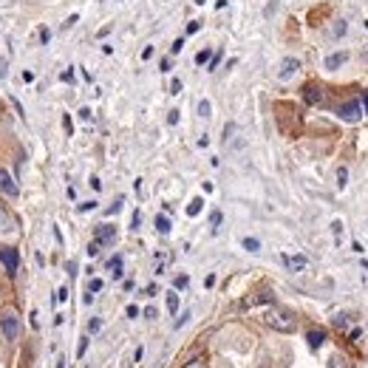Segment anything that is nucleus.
Here are the masks:
<instances>
[{
	"label": "nucleus",
	"mask_w": 368,
	"mask_h": 368,
	"mask_svg": "<svg viewBox=\"0 0 368 368\" xmlns=\"http://www.w3.org/2000/svg\"><path fill=\"white\" fill-rule=\"evenodd\" d=\"M232 133H235V125L229 122L227 128H224V142H229V139H232Z\"/></svg>",
	"instance_id": "nucleus-31"
},
{
	"label": "nucleus",
	"mask_w": 368,
	"mask_h": 368,
	"mask_svg": "<svg viewBox=\"0 0 368 368\" xmlns=\"http://www.w3.org/2000/svg\"><path fill=\"white\" fill-rule=\"evenodd\" d=\"M337 116H340L343 122H360V119L366 116V111H363V102H360V99H349V102L337 105Z\"/></svg>",
	"instance_id": "nucleus-2"
},
{
	"label": "nucleus",
	"mask_w": 368,
	"mask_h": 368,
	"mask_svg": "<svg viewBox=\"0 0 368 368\" xmlns=\"http://www.w3.org/2000/svg\"><path fill=\"white\" fill-rule=\"evenodd\" d=\"M187 283H190V278H187V275H179V278H176V289H184Z\"/></svg>",
	"instance_id": "nucleus-29"
},
{
	"label": "nucleus",
	"mask_w": 368,
	"mask_h": 368,
	"mask_svg": "<svg viewBox=\"0 0 368 368\" xmlns=\"http://www.w3.org/2000/svg\"><path fill=\"white\" fill-rule=\"evenodd\" d=\"M184 368H204V366H201V360H193L190 366H184Z\"/></svg>",
	"instance_id": "nucleus-55"
},
{
	"label": "nucleus",
	"mask_w": 368,
	"mask_h": 368,
	"mask_svg": "<svg viewBox=\"0 0 368 368\" xmlns=\"http://www.w3.org/2000/svg\"><path fill=\"white\" fill-rule=\"evenodd\" d=\"M182 48H184V40H176V43L170 45V54H179Z\"/></svg>",
	"instance_id": "nucleus-37"
},
{
	"label": "nucleus",
	"mask_w": 368,
	"mask_h": 368,
	"mask_svg": "<svg viewBox=\"0 0 368 368\" xmlns=\"http://www.w3.org/2000/svg\"><path fill=\"white\" fill-rule=\"evenodd\" d=\"M281 261L286 263V269L289 272H303L306 269V258H303V255H281Z\"/></svg>",
	"instance_id": "nucleus-10"
},
{
	"label": "nucleus",
	"mask_w": 368,
	"mask_h": 368,
	"mask_svg": "<svg viewBox=\"0 0 368 368\" xmlns=\"http://www.w3.org/2000/svg\"><path fill=\"white\" fill-rule=\"evenodd\" d=\"M85 351H88V337H82V340H79V349H77V357H85Z\"/></svg>",
	"instance_id": "nucleus-27"
},
{
	"label": "nucleus",
	"mask_w": 368,
	"mask_h": 368,
	"mask_svg": "<svg viewBox=\"0 0 368 368\" xmlns=\"http://www.w3.org/2000/svg\"><path fill=\"white\" fill-rule=\"evenodd\" d=\"M329 368H349V363H346L343 357H332L329 360Z\"/></svg>",
	"instance_id": "nucleus-22"
},
{
	"label": "nucleus",
	"mask_w": 368,
	"mask_h": 368,
	"mask_svg": "<svg viewBox=\"0 0 368 368\" xmlns=\"http://www.w3.org/2000/svg\"><path fill=\"white\" fill-rule=\"evenodd\" d=\"M97 207V201H85V204H79V212H91Z\"/></svg>",
	"instance_id": "nucleus-35"
},
{
	"label": "nucleus",
	"mask_w": 368,
	"mask_h": 368,
	"mask_svg": "<svg viewBox=\"0 0 368 368\" xmlns=\"http://www.w3.org/2000/svg\"><path fill=\"white\" fill-rule=\"evenodd\" d=\"M139 221H142V212L136 210L133 212V221H131V229H139Z\"/></svg>",
	"instance_id": "nucleus-36"
},
{
	"label": "nucleus",
	"mask_w": 368,
	"mask_h": 368,
	"mask_svg": "<svg viewBox=\"0 0 368 368\" xmlns=\"http://www.w3.org/2000/svg\"><path fill=\"white\" fill-rule=\"evenodd\" d=\"M79 119H82V122H88V119H91V111H88V108H79Z\"/></svg>",
	"instance_id": "nucleus-40"
},
{
	"label": "nucleus",
	"mask_w": 368,
	"mask_h": 368,
	"mask_svg": "<svg viewBox=\"0 0 368 368\" xmlns=\"http://www.w3.org/2000/svg\"><path fill=\"white\" fill-rule=\"evenodd\" d=\"M346 62H349V51H337V54H329L323 65H326L329 71H337L340 65H346Z\"/></svg>",
	"instance_id": "nucleus-11"
},
{
	"label": "nucleus",
	"mask_w": 368,
	"mask_h": 368,
	"mask_svg": "<svg viewBox=\"0 0 368 368\" xmlns=\"http://www.w3.org/2000/svg\"><path fill=\"white\" fill-rule=\"evenodd\" d=\"M99 329H102V320H99V317H91V323H88V332H91V334H97Z\"/></svg>",
	"instance_id": "nucleus-21"
},
{
	"label": "nucleus",
	"mask_w": 368,
	"mask_h": 368,
	"mask_svg": "<svg viewBox=\"0 0 368 368\" xmlns=\"http://www.w3.org/2000/svg\"><path fill=\"white\" fill-rule=\"evenodd\" d=\"M241 244H244V249H246V252H258V249H261V244H258L255 238H244Z\"/></svg>",
	"instance_id": "nucleus-17"
},
{
	"label": "nucleus",
	"mask_w": 368,
	"mask_h": 368,
	"mask_svg": "<svg viewBox=\"0 0 368 368\" xmlns=\"http://www.w3.org/2000/svg\"><path fill=\"white\" fill-rule=\"evenodd\" d=\"M0 263L6 266V272H9V275H17V269H20L17 249H11V246H0Z\"/></svg>",
	"instance_id": "nucleus-4"
},
{
	"label": "nucleus",
	"mask_w": 368,
	"mask_h": 368,
	"mask_svg": "<svg viewBox=\"0 0 368 368\" xmlns=\"http://www.w3.org/2000/svg\"><path fill=\"white\" fill-rule=\"evenodd\" d=\"M167 122H170V125H179V111H170V116H167Z\"/></svg>",
	"instance_id": "nucleus-42"
},
{
	"label": "nucleus",
	"mask_w": 368,
	"mask_h": 368,
	"mask_svg": "<svg viewBox=\"0 0 368 368\" xmlns=\"http://www.w3.org/2000/svg\"><path fill=\"white\" fill-rule=\"evenodd\" d=\"M298 68H300V60H298V57H286V60H281L278 79H292L295 74H298Z\"/></svg>",
	"instance_id": "nucleus-8"
},
{
	"label": "nucleus",
	"mask_w": 368,
	"mask_h": 368,
	"mask_svg": "<svg viewBox=\"0 0 368 368\" xmlns=\"http://www.w3.org/2000/svg\"><path fill=\"white\" fill-rule=\"evenodd\" d=\"M170 94H182V79H173V82H170Z\"/></svg>",
	"instance_id": "nucleus-33"
},
{
	"label": "nucleus",
	"mask_w": 368,
	"mask_h": 368,
	"mask_svg": "<svg viewBox=\"0 0 368 368\" xmlns=\"http://www.w3.org/2000/svg\"><path fill=\"white\" fill-rule=\"evenodd\" d=\"M0 235H3V238L17 235V221H14V215H11L3 204H0Z\"/></svg>",
	"instance_id": "nucleus-5"
},
{
	"label": "nucleus",
	"mask_w": 368,
	"mask_h": 368,
	"mask_svg": "<svg viewBox=\"0 0 368 368\" xmlns=\"http://www.w3.org/2000/svg\"><path fill=\"white\" fill-rule=\"evenodd\" d=\"M201 207H204L201 198H193V201L187 204V215H190V218H193V215H198V212H201Z\"/></svg>",
	"instance_id": "nucleus-15"
},
{
	"label": "nucleus",
	"mask_w": 368,
	"mask_h": 368,
	"mask_svg": "<svg viewBox=\"0 0 368 368\" xmlns=\"http://www.w3.org/2000/svg\"><path fill=\"white\" fill-rule=\"evenodd\" d=\"M170 68H173V62H170V60H162V68H159V71H165V74H167Z\"/></svg>",
	"instance_id": "nucleus-51"
},
{
	"label": "nucleus",
	"mask_w": 368,
	"mask_h": 368,
	"mask_svg": "<svg viewBox=\"0 0 368 368\" xmlns=\"http://www.w3.org/2000/svg\"><path fill=\"white\" fill-rule=\"evenodd\" d=\"M150 57H153V45H148V48L142 51V60H150Z\"/></svg>",
	"instance_id": "nucleus-45"
},
{
	"label": "nucleus",
	"mask_w": 368,
	"mask_h": 368,
	"mask_svg": "<svg viewBox=\"0 0 368 368\" xmlns=\"http://www.w3.org/2000/svg\"><path fill=\"white\" fill-rule=\"evenodd\" d=\"M23 82H34V71H23Z\"/></svg>",
	"instance_id": "nucleus-44"
},
{
	"label": "nucleus",
	"mask_w": 368,
	"mask_h": 368,
	"mask_svg": "<svg viewBox=\"0 0 368 368\" xmlns=\"http://www.w3.org/2000/svg\"><path fill=\"white\" fill-rule=\"evenodd\" d=\"M77 20H79V17H77V14H71V17H68V20H65V23H62V28H71V26H74V23H77Z\"/></svg>",
	"instance_id": "nucleus-43"
},
{
	"label": "nucleus",
	"mask_w": 368,
	"mask_h": 368,
	"mask_svg": "<svg viewBox=\"0 0 368 368\" xmlns=\"http://www.w3.org/2000/svg\"><path fill=\"white\" fill-rule=\"evenodd\" d=\"M363 111H366V116H368V94H366V99H363Z\"/></svg>",
	"instance_id": "nucleus-57"
},
{
	"label": "nucleus",
	"mask_w": 368,
	"mask_h": 368,
	"mask_svg": "<svg viewBox=\"0 0 368 368\" xmlns=\"http://www.w3.org/2000/svg\"><path fill=\"white\" fill-rule=\"evenodd\" d=\"M6 65H9L6 57H0V79H6Z\"/></svg>",
	"instance_id": "nucleus-39"
},
{
	"label": "nucleus",
	"mask_w": 368,
	"mask_h": 368,
	"mask_svg": "<svg viewBox=\"0 0 368 368\" xmlns=\"http://www.w3.org/2000/svg\"><path fill=\"white\" fill-rule=\"evenodd\" d=\"M82 303H85V306H91V303H94V292H85V295H82Z\"/></svg>",
	"instance_id": "nucleus-41"
},
{
	"label": "nucleus",
	"mask_w": 368,
	"mask_h": 368,
	"mask_svg": "<svg viewBox=\"0 0 368 368\" xmlns=\"http://www.w3.org/2000/svg\"><path fill=\"white\" fill-rule=\"evenodd\" d=\"M145 317H148V320H153V317H156V309L148 306V309H145Z\"/></svg>",
	"instance_id": "nucleus-50"
},
{
	"label": "nucleus",
	"mask_w": 368,
	"mask_h": 368,
	"mask_svg": "<svg viewBox=\"0 0 368 368\" xmlns=\"http://www.w3.org/2000/svg\"><path fill=\"white\" fill-rule=\"evenodd\" d=\"M108 269L116 272V269H122V255H114L111 261H108Z\"/></svg>",
	"instance_id": "nucleus-18"
},
{
	"label": "nucleus",
	"mask_w": 368,
	"mask_h": 368,
	"mask_svg": "<svg viewBox=\"0 0 368 368\" xmlns=\"http://www.w3.org/2000/svg\"><path fill=\"white\" fill-rule=\"evenodd\" d=\"M122 204H125V198H116V201L111 204V210H108V212H111V215H114V212H119V210H122Z\"/></svg>",
	"instance_id": "nucleus-32"
},
{
	"label": "nucleus",
	"mask_w": 368,
	"mask_h": 368,
	"mask_svg": "<svg viewBox=\"0 0 368 368\" xmlns=\"http://www.w3.org/2000/svg\"><path fill=\"white\" fill-rule=\"evenodd\" d=\"M198 116H201V119H210V116H212L210 99H201V102H198Z\"/></svg>",
	"instance_id": "nucleus-13"
},
{
	"label": "nucleus",
	"mask_w": 368,
	"mask_h": 368,
	"mask_svg": "<svg viewBox=\"0 0 368 368\" xmlns=\"http://www.w3.org/2000/svg\"><path fill=\"white\" fill-rule=\"evenodd\" d=\"M198 28H201V23H198V20H190V23H187V34H195Z\"/></svg>",
	"instance_id": "nucleus-28"
},
{
	"label": "nucleus",
	"mask_w": 368,
	"mask_h": 368,
	"mask_svg": "<svg viewBox=\"0 0 368 368\" xmlns=\"http://www.w3.org/2000/svg\"><path fill=\"white\" fill-rule=\"evenodd\" d=\"M337 184H340V187H346V184H349V170H346V167H340V170H337Z\"/></svg>",
	"instance_id": "nucleus-20"
},
{
	"label": "nucleus",
	"mask_w": 368,
	"mask_h": 368,
	"mask_svg": "<svg viewBox=\"0 0 368 368\" xmlns=\"http://www.w3.org/2000/svg\"><path fill=\"white\" fill-rule=\"evenodd\" d=\"M102 286H105V283L99 281V278H91V283H88V292H94V295H97V292H102Z\"/></svg>",
	"instance_id": "nucleus-19"
},
{
	"label": "nucleus",
	"mask_w": 368,
	"mask_h": 368,
	"mask_svg": "<svg viewBox=\"0 0 368 368\" xmlns=\"http://www.w3.org/2000/svg\"><path fill=\"white\" fill-rule=\"evenodd\" d=\"M0 193L9 195V198H17V195H20L17 182H14V179L9 176V170H3V167H0Z\"/></svg>",
	"instance_id": "nucleus-6"
},
{
	"label": "nucleus",
	"mask_w": 368,
	"mask_h": 368,
	"mask_svg": "<svg viewBox=\"0 0 368 368\" xmlns=\"http://www.w3.org/2000/svg\"><path fill=\"white\" fill-rule=\"evenodd\" d=\"M156 229L162 232V235H167V232H170V218H165V215H156Z\"/></svg>",
	"instance_id": "nucleus-16"
},
{
	"label": "nucleus",
	"mask_w": 368,
	"mask_h": 368,
	"mask_svg": "<svg viewBox=\"0 0 368 368\" xmlns=\"http://www.w3.org/2000/svg\"><path fill=\"white\" fill-rule=\"evenodd\" d=\"M346 323H349V315H337V317H334V326H337V329H346Z\"/></svg>",
	"instance_id": "nucleus-26"
},
{
	"label": "nucleus",
	"mask_w": 368,
	"mask_h": 368,
	"mask_svg": "<svg viewBox=\"0 0 368 368\" xmlns=\"http://www.w3.org/2000/svg\"><path fill=\"white\" fill-rule=\"evenodd\" d=\"M71 79H74V71H62V82H71Z\"/></svg>",
	"instance_id": "nucleus-46"
},
{
	"label": "nucleus",
	"mask_w": 368,
	"mask_h": 368,
	"mask_svg": "<svg viewBox=\"0 0 368 368\" xmlns=\"http://www.w3.org/2000/svg\"><path fill=\"white\" fill-rule=\"evenodd\" d=\"M0 334H3L9 343L20 337V320H17L14 312H3V315H0Z\"/></svg>",
	"instance_id": "nucleus-3"
},
{
	"label": "nucleus",
	"mask_w": 368,
	"mask_h": 368,
	"mask_svg": "<svg viewBox=\"0 0 368 368\" xmlns=\"http://www.w3.org/2000/svg\"><path fill=\"white\" fill-rule=\"evenodd\" d=\"M193 3H195V6H204V0H193Z\"/></svg>",
	"instance_id": "nucleus-59"
},
{
	"label": "nucleus",
	"mask_w": 368,
	"mask_h": 368,
	"mask_svg": "<svg viewBox=\"0 0 368 368\" xmlns=\"http://www.w3.org/2000/svg\"><path fill=\"white\" fill-rule=\"evenodd\" d=\"M57 300H60V303H65V300H68V289H65V286L57 292Z\"/></svg>",
	"instance_id": "nucleus-38"
},
{
	"label": "nucleus",
	"mask_w": 368,
	"mask_h": 368,
	"mask_svg": "<svg viewBox=\"0 0 368 368\" xmlns=\"http://www.w3.org/2000/svg\"><path fill=\"white\" fill-rule=\"evenodd\" d=\"M57 368H65V360L60 357V363H57Z\"/></svg>",
	"instance_id": "nucleus-58"
},
{
	"label": "nucleus",
	"mask_w": 368,
	"mask_h": 368,
	"mask_svg": "<svg viewBox=\"0 0 368 368\" xmlns=\"http://www.w3.org/2000/svg\"><path fill=\"white\" fill-rule=\"evenodd\" d=\"M303 99H306L309 105H323L326 94H323V88L317 85V82H309V85L303 88Z\"/></svg>",
	"instance_id": "nucleus-7"
},
{
	"label": "nucleus",
	"mask_w": 368,
	"mask_h": 368,
	"mask_svg": "<svg viewBox=\"0 0 368 368\" xmlns=\"http://www.w3.org/2000/svg\"><path fill=\"white\" fill-rule=\"evenodd\" d=\"M323 340H326V332H320V329H312V332L306 334V343H309V349H312V351L320 349V346H323Z\"/></svg>",
	"instance_id": "nucleus-12"
},
{
	"label": "nucleus",
	"mask_w": 368,
	"mask_h": 368,
	"mask_svg": "<svg viewBox=\"0 0 368 368\" xmlns=\"http://www.w3.org/2000/svg\"><path fill=\"white\" fill-rule=\"evenodd\" d=\"M48 37H51V31H48V28H43V31H40V40H43V43H48Z\"/></svg>",
	"instance_id": "nucleus-54"
},
{
	"label": "nucleus",
	"mask_w": 368,
	"mask_h": 368,
	"mask_svg": "<svg viewBox=\"0 0 368 368\" xmlns=\"http://www.w3.org/2000/svg\"><path fill=\"white\" fill-rule=\"evenodd\" d=\"M91 187H94V190H102V182H99L97 176H94V179H91Z\"/></svg>",
	"instance_id": "nucleus-52"
},
{
	"label": "nucleus",
	"mask_w": 368,
	"mask_h": 368,
	"mask_svg": "<svg viewBox=\"0 0 368 368\" xmlns=\"http://www.w3.org/2000/svg\"><path fill=\"white\" fill-rule=\"evenodd\" d=\"M99 249H102V244H99V241L88 244V255H91V258H97V255H99Z\"/></svg>",
	"instance_id": "nucleus-24"
},
{
	"label": "nucleus",
	"mask_w": 368,
	"mask_h": 368,
	"mask_svg": "<svg viewBox=\"0 0 368 368\" xmlns=\"http://www.w3.org/2000/svg\"><path fill=\"white\" fill-rule=\"evenodd\" d=\"M263 320H266V326L278 329V332H286V334L295 332V320H292V315L283 312V309H269V312H263Z\"/></svg>",
	"instance_id": "nucleus-1"
},
{
	"label": "nucleus",
	"mask_w": 368,
	"mask_h": 368,
	"mask_svg": "<svg viewBox=\"0 0 368 368\" xmlns=\"http://www.w3.org/2000/svg\"><path fill=\"white\" fill-rule=\"evenodd\" d=\"M195 62H198V65L210 62V48H204V51H198V54H195Z\"/></svg>",
	"instance_id": "nucleus-23"
},
{
	"label": "nucleus",
	"mask_w": 368,
	"mask_h": 368,
	"mask_svg": "<svg viewBox=\"0 0 368 368\" xmlns=\"http://www.w3.org/2000/svg\"><path fill=\"white\" fill-rule=\"evenodd\" d=\"M94 235H97L99 244H111V241L116 238V227H114V224H97Z\"/></svg>",
	"instance_id": "nucleus-9"
},
{
	"label": "nucleus",
	"mask_w": 368,
	"mask_h": 368,
	"mask_svg": "<svg viewBox=\"0 0 368 368\" xmlns=\"http://www.w3.org/2000/svg\"><path fill=\"white\" fill-rule=\"evenodd\" d=\"M65 269H68V275H77V263L68 261V263H65Z\"/></svg>",
	"instance_id": "nucleus-48"
},
{
	"label": "nucleus",
	"mask_w": 368,
	"mask_h": 368,
	"mask_svg": "<svg viewBox=\"0 0 368 368\" xmlns=\"http://www.w3.org/2000/svg\"><path fill=\"white\" fill-rule=\"evenodd\" d=\"M227 6V0H215V9H224Z\"/></svg>",
	"instance_id": "nucleus-56"
},
{
	"label": "nucleus",
	"mask_w": 368,
	"mask_h": 368,
	"mask_svg": "<svg viewBox=\"0 0 368 368\" xmlns=\"http://www.w3.org/2000/svg\"><path fill=\"white\" fill-rule=\"evenodd\" d=\"M167 312H170V315L179 312V295H176V292H167Z\"/></svg>",
	"instance_id": "nucleus-14"
},
{
	"label": "nucleus",
	"mask_w": 368,
	"mask_h": 368,
	"mask_svg": "<svg viewBox=\"0 0 368 368\" xmlns=\"http://www.w3.org/2000/svg\"><path fill=\"white\" fill-rule=\"evenodd\" d=\"M218 62H221V51L210 57V68H207V71H215V68H218Z\"/></svg>",
	"instance_id": "nucleus-30"
},
{
	"label": "nucleus",
	"mask_w": 368,
	"mask_h": 368,
	"mask_svg": "<svg viewBox=\"0 0 368 368\" xmlns=\"http://www.w3.org/2000/svg\"><path fill=\"white\" fill-rule=\"evenodd\" d=\"M332 229H334V235L340 238V232H343V224H340V221H334V224H332Z\"/></svg>",
	"instance_id": "nucleus-47"
},
{
	"label": "nucleus",
	"mask_w": 368,
	"mask_h": 368,
	"mask_svg": "<svg viewBox=\"0 0 368 368\" xmlns=\"http://www.w3.org/2000/svg\"><path fill=\"white\" fill-rule=\"evenodd\" d=\"M204 286L210 289V286H215V275H207V281H204Z\"/></svg>",
	"instance_id": "nucleus-53"
},
{
	"label": "nucleus",
	"mask_w": 368,
	"mask_h": 368,
	"mask_svg": "<svg viewBox=\"0 0 368 368\" xmlns=\"http://www.w3.org/2000/svg\"><path fill=\"white\" fill-rule=\"evenodd\" d=\"M156 283H150V286H148V289H145V295H148V298H153V295H156Z\"/></svg>",
	"instance_id": "nucleus-49"
},
{
	"label": "nucleus",
	"mask_w": 368,
	"mask_h": 368,
	"mask_svg": "<svg viewBox=\"0 0 368 368\" xmlns=\"http://www.w3.org/2000/svg\"><path fill=\"white\" fill-rule=\"evenodd\" d=\"M218 224H221V212L215 210V212H212V215H210V227H212V232L218 229Z\"/></svg>",
	"instance_id": "nucleus-25"
},
{
	"label": "nucleus",
	"mask_w": 368,
	"mask_h": 368,
	"mask_svg": "<svg viewBox=\"0 0 368 368\" xmlns=\"http://www.w3.org/2000/svg\"><path fill=\"white\" fill-rule=\"evenodd\" d=\"M190 317H193V315H190V312H184V315L179 317V320H176V329H182V326L187 323V320H190Z\"/></svg>",
	"instance_id": "nucleus-34"
}]
</instances>
